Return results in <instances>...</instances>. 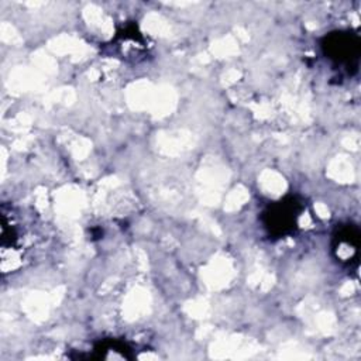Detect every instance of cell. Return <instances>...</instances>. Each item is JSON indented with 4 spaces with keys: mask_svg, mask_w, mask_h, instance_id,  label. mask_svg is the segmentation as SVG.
I'll return each mask as SVG.
<instances>
[{
    "mask_svg": "<svg viewBox=\"0 0 361 361\" xmlns=\"http://www.w3.org/2000/svg\"><path fill=\"white\" fill-rule=\"evenodd\" d=\"M360 238V228L357 224L347 223L338 226L337 231L333 235L334 257L345 265H357Z\"/></svg>",
    "mask_w": 361,
    "mask_h": 361,
    "instance_id": "obj_3",
    "label": "cell"
},
{
    "mask_svg": "<svg viewBox=\"0 0 361 361\" xmlns=\"http://www.w3.org/2000/svg\"><path fill=\"white\" fill-rule=\"evenodd\" d=\"M303 210V203L298 196L288 195L271 203L262 212V224L267 233L274 238H283L295 231L299 216Z\"/></svg>",
    "mask_w": 361,
    "mask_h": 361,
    "instance_id": "obj_1",
    "label": "cell"
},
{
    "mask_svg": "<svg viewBox=\"0 0 361 361\" xmlns=\"http://www.w3.org/2000/svg\"><path fill=\"white\" fill-rule=\"evenodd\" d=\"M322 51L337 66H343L348 73H353L358 68V59L361 52L360 35L350 30H340L329 32L322 39Z\"/></svg>",
    "mask_w": 361,
    "mask_h": 361,
    "instance_id": "obj_2",
    "label": "cell"
}]
</instances>
